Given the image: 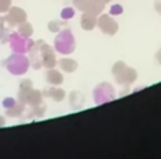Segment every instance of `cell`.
Masks as SVG:
<instances>
[{"instance_id": "obj_8", "label": "cell", "mask_w": 161, "mask_h": 159, "mask_svg": "<svg viewBox=\"0 0 161 159\" xmlns=\"http://www.w3.org/2000/svg\"><path fill=\"white\" fill-rule=\"evenodd\" d=\"M111 13H112V14H120V13H122V7H120V6H118V4L112 6V7H111Z\"/></svg>"}, {"instance_id": "obj_4", "label": "cell", "mask_w": 161, "mask_h": 159, "mask_svg": "<svg viewBox=\"0 0 161 159\" xmlns=\"http://www.w3.org/2000/svg\"><path fill=\"white\" fill-rule=\"evenodd\" d=\"M20 32L25 36H30L31 33H32V27H31L30 24H23V25L20 27Z\"/></svg>"}, {"instance_id": "obj_7", "label": "cell", "mask_w": 161, "mask_h": 159, "mask_svg": "<svg viewBox=\"0 0 161 159\" xmlns=\"http://www.w3.org/2000/svg\"><path fill=\"white\" fill-rule=\"evenodd\" d=\"M73 16H74L73 8H64V10L62 11V17L63 18H72Z\"/></svg>"}, {"instance_id": "obj_1", "label": "cell", "mask_w": 161, "mask_h": 159, "mask_svg": "<svg viewBox=\"0 0 161 159\" xmlns=\"http://www.w3.org/2000/svg\"><path fill=\"white\" fill-rule=\"evenodd\" d=\"M100 27L104 29L105 32H109V33H114L116 31V24L112 18H109L108 16H101L100 18Z\"/></svg>"}, {"instance_id": "obj_2", "label": "cell", "mask_w": 161, "mask_h": 159, "mask_svg": "<svg viewBox=\"0 0 161 159\" xmlns=\"http://www.w3.org/2000/svg\"><path fill=\"white\" fill-rule=\"evenodd\" d=\"M8 21H10L11 24H18V23H23V21H25V13H24L21 8H11L10 14H8Z\"/></svg>"}, {"instance_id": "obj_5", "label": "cell", "mask_w": 161, "mask_h": 159, "mask_svg": "<svg viewBox=\"0 0 161 159\" xmlns=\"http://www.w3.org/2000/svg\"><path fill=\"white\" fill-rule=\"evenodd\" d=\"M74 2V6L80 10H86L87 8V4H88V0H73Z\"/></svg>"}, {"instance_id": "obj_6", "label": "cell", "mask_w": 161, "mask_h": 159, "mask_svg": "<svg viewBox=\"0 0 161 159\" xmlns=\"http://www.w3.org/2000/svg\"><path fill=\"white\" fill-rule=\"evenodd\" d=\"M10 7V0H0V13L6 11Z\"/></svg>"}, {"instance_id": "obj_3", "label": "cell", "mask_w": 161, "mask_h": 159, "mask_svg": "<svg viewBox=\"0 0 161 159\" xmlns=\"http://www.w3.org/2000/svg\"><path fill=\"white\" fill-rule=\"evenodd\" d=\"M94 21H95L94 17H92L90 13L84 14V16H83V20H81L83 28H84V29H91L92 27H94Z\"/></svg>"}]
</instances>
